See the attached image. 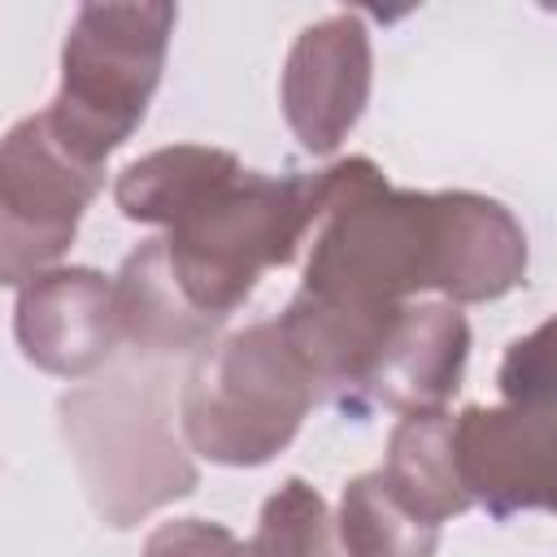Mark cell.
Returning <instances> with one entry per match:
<instances>
[{
  "label": "cell",
  "mask_w": 557,
  "mask_h": 557,
  "mask_svg": "<svg viewBox=\"0 0 557 557\" xmlns=\"http://www.w3.org/2000/svg\"><path fill=\"white\" fill-rule=\"evenodd\" d=\"M339 161L344 183L309 244L296 292L392 313L422 292L448 305H483L527 283V231L500 200L392 187L370 157Z\"/></svg>",
  "instance_id": "1"
},
{
  "label": "cell",
  "mask_w": 557,
  "mask_h": 557,
  "mask_svg": "<svg viewBox=\"0 0 557 557\" xmlns=\"http://www.w3.org/2000/svg\"><path fill=\"white\" fill-rule=\"evenodd\" d=\"M191 361L122 348L100 374L61 392L57 422L96 518L113 531L196 492L200 470L178 426L174 374Z\"/></svg>",
  "instance_id": "2"
},
{
  "label": "cell",
  "mask_w": 557,
  "mask_h": 557,
  "mask_svg": "<svg viewBox=\"0 0 557 557\" xmlns=\"http://www.w3.org/2000/svg\"><path fill=\"white\" fill-rule=\"evenodd\" d=\"M344 183V161L318 174L226 170L196 191L165 226L178 292L209 322H226L265 270L292 265L305 235L322 226Z\"/></svg>",
  "instance_id": "3"
},
{
  "label": "cell",
  "mask_w": 557,
  "mask_h": 557,
  "mask_svg": "<svg viewBox=\"0 0 557 557\" xmlns=\"http://www.w3.org/2000/svg\"><path fill=\"white\" fill-rule=\"evenodd\" d=\"M313 405L318 387L274 318L218 335L178 379V426L187 448L231 470L274 461Z\"/></svg>",
  "instance_id": "4"
},
{
  "label": "cell",
  "mask_w": 557,
  "mask_h": 557,
  "mask_svg": "<svg viewBox=\"0 0 557 557\" xmlns=\"http://www.w3.org/2000/svg\"><path fill=\"white\" fill-rule=\"evenodd\" d=\"M178 9L144 4H78L61 44V83L44 109L48 131L83 165L104 161L139 131L165 70Z\"/></svg>",
  "instance_id": "5"
},
{
  "label": "cell",
  "mask_w": 557,
  "mask_h": 557,
  "mask_svg": "<svg viewBox=\"0 0 557 557\" xmlns=\"http://www.w3.org/2000/svg\"><path fill=\"white\" fill-rule=\"evenodd\" d=\"M496 392L453 418L466 492L492 518L557 513V313L505 348Z\"/></svg>",
  "instance_id": "6"
},
{
  "label": "cell",
  "mask_w": 557,
  "mask_h": 557,
  "mask_svg": "<svg viewBox=\"0 0 557 557\" xmlns=\"http://www.w3.org/2000/svg\"><path fill=\"white\" fill-rule=\"evenodd\" d=\"M100 187L104 170L65 152L44 113L13 122L0 144V278L22 287L52 270Z\"/></svg>",
  "instance_id": "7"
},
{
  "label": "cell",
  "mask_w": 557,
  "mask_h": 557,
  "mask_svg": "<svg viewBox=\"0 0 557 557\" xmlns=\"http://www.w3.org/2000/svg\"><path fill=\"white\" fill-rule=\"evenodd\" d=\"M374 83V48L361 13H326L309 22L283 61L278 104L305 152L331 157L361 122Z\"/></svg>",
  "instance_id": "8"
},
{
  "label": "cell",
  "mask_w": 557,
  "mask_h": 557,
  "mask_svg": "<svg viewBox=\"0 0 557 557\" xmlns=\"http://www.w3.org/2000/svg\"><path fill=\"white\" fill-rule=\"evenodd\" d=\"M13 335L22 357L57 379L100 374L126 344L117 278L91 265H52L17 287Z\"/></svg>",
  "instance_id": "9"
},
{
  "label": "cell",
  "mask_w": 557,
  "mask_h": 557,
  "mask_svg": "<svg viewBox=\"0 0 557 557\" xmlns=\"http://www.w3.org/2000/svg\"><path fill=\"white\" fill-rule=\"evenodd\" d=\"M470 322L448 300H413L387 339V352L366 387V413H426L448 409L466 379Z\"/></svg>",
  "instance_id": "10"
},
{
  "label": "cell",
  "mask_w": 557,
  "mask_h": 557,
  "mask_svg": "<svg viewBox=\"0 0 557 557\" xmlns=\"http://www.w3.org/2000/svg\"><path fill=\"white\" fill-rule=\"evenodd\" d=\"M113 278H117L122 318H126V344L122 348L174 357V361H196L218 339L222 322H209L205 313H196L187 305V296L178 292L165 239H144L122 261V270Z\"/></svg>",
  "instance_id": "11"
},
{
  "label": "cell",
  "mask_w": 557,
  "mask_h": 557,
  "mask_svg": "<svg viewBox=\"0 0 557 557\" xmlns=\"http://www.w3.org/2000/svg\"><path fill=\"white\" fill-rule=\"evenodd\" d=\"M453 418L448 409H426V413H405L392 435H387V457H383V479L387 487L426 522L444 527L474 509L457 448H453Z\"/></svg>",
  "instance_id": "12"
},
{
  "label": "cell",
  "mask_w": 557,
  "mask_h": 557,
  "mask_svg": "<svg viewBox=\"0 0 557 557\" xmlns=\"http://www.w3.org/2000/svg\"><path fill=\"white\" fill-rule=\"evenodd\" d=\"M239 157L213 144H170L157 148L139 161H131L117 183H113V205L122 209L126 222L139 226H170V218L196 196L205 191L218 174L235 170Z\"/></svg>",
  "instance_id": "13"
},
{
  "label": "cell",
  "mask_w": 557,
  "mask_h": 557,
  "mask_svg": "<svg viewBox=\"0 0 557 557\" xmlns=\"http://www.w3.org/2000/svg\"><path fill=\"white\" fill-rule=\"evenodd\" d=\"M335 531L344 557H435L444 527L418 518L387 487L383 470H370L344 483Z\"/></svg>",
  "instance_id": "14"
},
{
  "label": "cell",
  "mask_w": 557,
  "mask_h": 557,
  "mask_svg": "<svg viewBox=\"0 0 557 557\" xmlns=\"http://www.w3.org/2000/svg\"><path fill=\"white\" fill-rule=\"evenodd\" d=\"M335 518L318 487L292 474L265 496L248 548L252 557H335Z\"/></svg>",
  "instance_id": "15"
},
{
  "label": "cell",
  "mask_w": 557,
  "mask_h": 557,
  "mask_svg": "<svg viewBox=\"0 0 557 557\" xmlns=\"http://www.w3.org/2000/svg\"><path fill=\"white\" fill-rule=\"evenodd\" d=\"M139 557H252L248 540H239L231 527L209 518H170L161 522Z\"/></svg>",
  "instance_id": "16"
}]
</instances>
